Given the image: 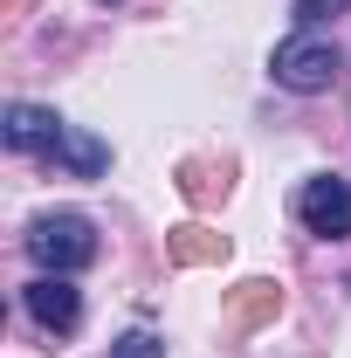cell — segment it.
Segmentation results:
<instances>
[{"label":"cell","mask_w":351,"mask_h":358,"mask_svg":"<svg viewBox=\"0 0 351 358\" xmlns=\"http://www.w3.org/2000/svg\"><path fill=\"white\" fill-rule=\"evenodd\" d=\"M21 248H28V262L42 268V275H76L83 262H96V227L89 214H42V221H28L21 234Z\"/></svg>","instance_id":"cell-1"},{"label":"cell","mask_w":351,"mask_h":358,"mask_svg":"<svg viewBox=\"0 0 351 358\" xmlns=\"http://www.w3.org/2000/svg\"><path fill=\"white\" fill-rule=\"evenodd\" d=\"M275 83L296 90V96H324V90L338 83V69H345V55L338 42H317V35H289V42H275Z\"/></svg>","instance_id":"cell-2"},{"label":"cell","mask_w":351,"mask_h":358,"mask_svg":"<svg viewBox=\"0 0 351 358\" xmlns=\"http://www.w3.org/2000/svg\"><path fill=\"white\" fill-rule=\"evenodd\" d=\"M21 303H28V317L42 324L48 338H69V331L83 324V289H76L69 275H35V282L21 289Z\"/></svg>","instance_id":"cell-3"},{"label":"cell","mask_w":351,"mask_h":358,"mask_svg":"<svg viewBox=\"0 0 351 358\" xmlns=\"http://www.w3.org/2000/svg\"><path fill=\"white\" fill-rule=\"evenodd\" d=\"M296 214H303L310 234H324V241H345V234H351V186H345V179H303V193H296Z\"/></svg>","instance_id":"cell-4"},{"label":"cell","mask_w":351,"mask_h":358,"mask_svg":"<svg viewBox=\"0 0 351 358\" xmlns=\"http://www.w3.org/2000/svg\"><path fill=\"white\" fill-rule=\"evenodd\" d=\"M62 117L42 110V103H7V117H0V138H7V152H28V159H48L55 145H62Z\"/></svg>","instance_id":"cell-5"},{"label":"cell","mask_w":351,"mask_h":358,"mask_svg":"<svg viewBox=\"0 0 351 358\" xmlns=\"http://www.w3.org/2000/svg\"><path fill=\"white\" fill-rule=\"evenodd\" d=\"M48 159H55L62 173H76V179H96V173H103V166H110V145H103V138H89V131H76V124H69V131H62V145H55Z\"/></svg>","instance_id":"cell-6"},{"label":"cell","mask_w":351,"mask_h":358,"mask_svg":"<svg viewBox=\"0 0 351 358\" xmlns=\"http://www.w3.org/2000/svg\"><path fill=\"white\" fill-rule=\"evenodd\" d=\"M110 358H166V345H159V338H145V331H131V338H117V345H110Z\"/></svg>","instance_id":"cell-7"},{"label":"cell","mask_w":351,"mask_h":358,"mask_svg":"<svg viewBox=\"0 0 351 358\" xmlns=\"http://www.w3.org/2000/svg\"><path fill=\"white\" fill-rule=\"evenodd\" d=\"M331 7H345V0H296V21H324Z\"/></svg>","instance_id":"cell-8"},{"label":"cell","mask_w":351,"mask_h":358,"mask_svg":"<svg viewBox=\"0 0 351 358\" xmlns=\"http://www.w3.org/2000/svg\"><path fill=\"white\" fill-rule=\"evenodd\" d=\"M96 7H110V0H96Z\"/></svg>","instance_id":"cell-9"}]
</instances>
